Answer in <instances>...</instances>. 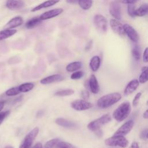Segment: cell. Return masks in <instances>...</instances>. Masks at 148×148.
Returning a JSON list of instances; mask_svg holds the SVG:
<instances>
[{"label":"cell","instance_id":"cell-1","mask_svg":"<svg viewBox=\"0 0 148 148\" xmlns=\"http://www.w3.org/2000/svg\"><path fill=\"white\" fill-rule=\"evenodd\" d=\"M121 98V95L119 92H112L105 95L98 99L97 106L102 109L108 108L119 102Z\"/></svg>","mask_w":148,"mask_h":148},{"label":"cell","instance_id":"cell-2","mask_svg":"<svg viewBox=\"0 0 148 148\" xmlns=\"http://www.w3.org/2000/svg\"><path fill=\"white\" fill-rule=\"evenodd\" d=\"M131 112V105L128 102L121 103L113 112V117L117 121L121 122L125 120Z\"/></svg>","mask_w":148,"mask_h":148},{"label":"cell","instance_id":"cell-3","mask_svg":"<svg viewBox=\"0 0 148 148\" xmlns=\"http://www.w3.org/2000/svg\"><path fill=\"white\" fill-rule=\"evenodd\" d=\"M106 145L109 146H119L125 148L128 145V140L123 135H113L105 140Z\"/></svg>","mask_w":148,"mask_h":148},{"label":"cell","instance_id":"cell-4","mask_svg":"<svg viewBox=\"0 0 148 148\" xmlns=\"http://www.w3.org/2000/svg\"><path fill=\"white\" fill-rule=\"evenodd\" d=\"M112 119V117L109 114H104L96 120L90 122L87 125V128L92 131H95L100 128V127L107 123H108Z\"/></svg>","mask_w":148,"mask_h":148},{"label":"cell","instance_id":"cell-5","mask_svg":"<svg viewBox=\"0 0 148 148\" xmlns=\"http://www.w3.org/2000/svg\"><path fill=\"white\" fill-rule=\"evenodd\" d=\"M39 132V128L35 127L29 132L23 140L19 148H31L34 140L36 138Z\"/></svg>","mask_w":148,"mask_h":148},{"label":"cell","instance_id":"cell-6","mask_svg":"<svg viewBox=\"0 0 148 148\" xmlns=\"http://www.w3.org/2000/svg\"><path fill=\"white\" fill-rule=\"evenodd\" d=\"M94 24L96 29L101 34H104L107 31V20L101 14H96L94 17Z\"/></svg>","mask_w":148,"mask_h":148},{"label":"cell","instance_id":"cell-7","mask_svg":"<svg viewBox=\"0 0 148 148\" xmlns=\"http://www.w3.org/2000/svg\"><path fill=\"white\" fill-rule=\"evenodd\" d=\"M71 106L76 110L82 111L92 108L93 105L84 99H77L73 101L71 103Z\"/></svg>","mask_w":148,"mask_h":148},{"label":"cell","instance_id":"cell-8","mask_svg":"<svg viewBox=\"0 0 148 148\" xmlns=\"http://www.w3.org/2000/svg\"><path fill=\"white\" fill-rule=\"evenodd\" d=\"M134 125V122L132 120H130L124 123L114 134V135L124 136L128 134L132 129Z\"/></svg>","mask_w":148,"mask_h":148},{"label":"cell","instance_id":"cell-9","mask_svg":"<svg viewBox=\"0 0 148 148\" xmlns=\"http://www.w3.org/2000/svg\"><path fill=\"white\" fill-rule=\"evenodd\" d=\"M109 10L110 14L115 19L120 20L121 18V7L117 0L110 2Z\"/></svg>","mask_w":148,"mask_h":148},{"label":"cell","instance_id":"cell-10","mask_svg":"<svg viewBox=\"0 0 148 148\" xmlns=\"http://www.w3.org/2000/svg\"><path fill=\"white\" fill-rule=\"evenodd\" d=\"M110 25L113 31V32L119 35L123 36L125 35V31L124 29L123 25L118 21V20L115 18H112L110 20Z\"/></svg>","mask_w":148,"mask_h":148},{"label":"cell","instance_id":"cell-11","mask_svg":"<svg viewBox=\"0 0 148 148\" xmlns=\"http://www.w3.org/2000/svg\"><path fill=\"white\" fill-rule=\"evenodd\" d=\"M125 33L128 37L134 42H137L139 40V35L136 30L130 25L125 24L123 25Z\"/></svg>","mask_w":148,"mask_h":148},{"label":"cell","instance_id":"cell-12","mask_svg":"<svg viewBox=\"0 0 148 148\" xmlns=\"http://www.w3.org/2000/svg\"><path fill=\"white\" fill-rule=\"evenodd\" d=\"M63 9L62 8H57L51 9L50 10L47 11L40 16V18L42 20H45L47 19H50L56 17L63 12Z\"/></svg>","mask_w":148,"mask_h":148},{"label":"cell","instance_id":"cell-13","mask_svg":"<svg viewBox=\"0 0 148 148\" xmlns=\"http://www.w3.org/2000/svg\"><path fill=\"white\" fill-rule=\"evenodd\" d=\"M64 76L60 74H54L48 76L40 80V83L42 84H49L64 80Z\"/></svg>","mask_w":148,"mask_h":148},{"label":"cell","instance_id":"cell-14","mask_svg":"<svg viewBox=\"0 0 148 148\" xmlns=\"http://www.w3.org/2000/svg\"><path fill=\"white\" fill-rule=\"evenodd\" d=\"M23 23V20L20 16H16L10 19L5 25V29H13L21 25Z\"/></svg>","mask_w":148,"mask_h":148},{"label":"cell","instance_id":"cell-15","mask_svg":"<svg viewBox=\"0 0 148 148\" xmlns=\"http://www.w3.org/2000/svg\"><path fill=\"white\" fill-rule=\"evenodd\" d=\"M139 84V82L137 79H133L131 80L128 83V84L127 85V86L124 89V95H128L129 94L134 92L138 87Z\"/></svg>","mask_w":148,"mask_h":148},{"label":"cell","instance_id":"cell-16","mask_svg":"<svg viewBox=\"0 0 148 148\" xmlns=\"http://www.w3.org/2000/svg\"><path fill=\"white\" fill-rule=\"evenodd\" d=\"M24 6L23 0H7L6 6L10 10H16L22 8Z\"/></svg>","mask_w":148,"mask_h":148},{"label":"cell","instance_id":"cell-17","mask_svg":"<svg viewBox=\"0 0 148 148\" xmlns=\"http://www.w3.org/2000/svg\"><path fill=\"white\" fill-rule=\"evenodd\" d=\"M89 89L93 94H97L99 91V86L94 75H91L88 80Z\"/></svg>","mask_w":148,"mask_h":148},{"label":"cell","instance_id":"cell-18","mask_svg":"<svg viewBox=\"0 0 148 148\" xmlns=\"http://www.w3.org/2000/svg\"><path fill=\"white\" fill-rule=\"evenodd\" d=\"M55 123L60 126L68 128H73L76 126V124L73 121L60 117L56 119Z\"/></svg>","mask_w":148,"mask_h":148},{"label":"cell","instance_id":"cell-19","mask_svg":"<svg viewBox=\"0 0 148 148\" xmlns=\"http://www.w3.org/2000/svg\"><path fill=\"white\" fill-rule=\"evenodd\" d=\"M59 1H60V0H47L46 1H45V2L40 3L39 5H37L35 8H32L31 11L32 12H34L38 11V10H40L43 8H47L50 7V6H53V5H56V3H57L58 2H59Z\"/></svg>","mask_w":148,"mask_h":148},{"label":"cell","instance_id":"cell-20","mask_svg":"<svg viewBox=\"0 0 148 148\" xmlns=\"http://www.w3.org/2000/svg\"><path fill=\"white\" fill-rule=\"evenodd\" d=\"M90 67L93 72H96L99 69L101 65V58L98 56H95L91 58L90 61Z\"/></svg>","mask_w":148,"mask_h":148},{"label":"cell","instance_id":"cell-21","mask_svg":"<svg viewBox=\"0 0 148 148\" xmlns=\"http://www.w3.org/2000/svg\"><path fill=\"white\" fill-rule=\"evenodd\" d=\"M17 32L14 29H5L0 31V41L9 38Z\"/></svg>","mask_w":148,"mask_h":148},{"label":"cell","instance_id":"cell-22","mask_svg":"<svg viewBox=\"0 0 148 148\" xmlns=\"http://www.w3.org/2000/svg\"><path fill=\"white\" fill-rule=\"evenodd\" d=\"M41 22H42V20L40 18V17H35L29 20L25 23V27L28 29H32L36 27L37 25H38L39 24L41 23Z\"/></svg>","mask_w":148,"mask_h":148},{"label":"cell","instance_id":"cell-23","mask_svg":"<svg viewBox=\"0 0 148 148\" xmlns=\"http://www.w3.org/2000/svg\"><path fill=\"white\" fill-rule=\"evenodd\" d=\"M82 64L80 61H74L69 63L66 66V70L69 72L76 71L77 70L81 68Z\"/></svg>","mask_w":148,"mask_h":148},{"label":"cell","instance_id":"cell-24","mask_svg":"<svg viewBox=\"0 0 148 148\" xmlns=\"http://www.w3.org/2000/svg\"><path fill=\"white\" fill-rule=\"evenodd\" d=\"M148 14V3L142 5L138 9L135 10V15L136 16L142 17Z\"/></svg>","mask_w":148,"mask_h":148},{"label":"cell","instance_id":"cell-25","mask_svg":"<svg viewBox=\"0 0 148 148\" xmlns=\"http://www.w3.org/2000/svg\"><path fill=\"white\" fill-rule=\"evenodd\" d=\"M141 70L142 72L139 77V82L143 84L148 81V66H143Z\"/></svg>","mask_w":148,"mask_h":148},{"label":"cell","instance_id":"cell-26","mask_svg":"<svg viewBox=\"0 0 148 148\" xmlns=\"http://www.w3.org/2000/svg\"><path fill=\"white\" fill-rule=\"evenodd\" d=\"M34 84L32 83H25L21 84L18 86L19 90L21 92H27L33 89Z\"/></svg>","mask_w":148,"mask_h":148},{"label":"cell","instance_id":"cell-27","mask_svg":"<svg viewBox=\"0 0 148 148\" xmlns=\"http://www.w3.org/2000/svg\"><path fill=\"white\" fill-rule=\"evenodd\" d=\"M74 93V90L72 89H64L61 90L57 91L54 93L55 96L59 97H65V96H69L72 95Z\"/></svg>","mask_w":148,"mask_h":148},{"label":"cell","instance_id":"cell-28","mask_svg":"<svg viewBox=\"0 0 148 148\" xmlns=\"http://www.w3.org/2000/svg\"><path fill=\"white\" fill-rule=\"evenodd\" d=\"M78 4L84 10L89 9L92 5V0H79Z\"/></svg>","mask_w":148,"mask_h":148},{"label":"cell","instance_id":"cell-29","mask_svg":"<svg viewBox=\"0 0 148 148\" xmlns=\"http://www.w3.org/2000/svg\"><path fill=\"white\" fill-rule=\"evenodd\" d=\"M60 140L58 138H54L47 141L44 145L43 148H55Z\"/></svg>","mask_w":148,"mask_h":148},{"label":"cell","instance_id":"cell-30","mask_svg":"<svg viewBox=\"0 0 148 148\" xmlns=\"http://www.w3.org/2000/svg\"><path fill=\"white\" fill-rule=\"evenodd\" d=\"M21 92L19 90L18 87H12L10 88L9 89H8L6 92L5 94L7 96H14L16 95H18V94H20Z\"/></svg>","mask_w":148,"mask_h":148},{"label":"cell","instance_id":"cell-31","mask_svg":"<svg viewBox=\"0 0 148 148\" xmlns=\"http://www.w3.org/2000/svg\"><path fill=\"white\" fill-rule=\"evenodd\" d=\"M131 53H132V55L133 57L135 58V60H136V61H138V60H139L140 59V54L139 48L138 46L136 45V46L132 49Z\"/></svg>","mask_w":148,"mask_h":148},{"label":"cell","instance_id":"cell-32","mask_svg":"<svg viewBox=\"0 0 148 148\" xmlns=\"http://www.w3.org/2000/svg\"><path fill=\"white\" fill-rule=\"evenodd\" d=\"M55 148H75L73 145L70 144L69 143L64 142V141H60L58 144L56 145Z\"/></svg>","mask_w":148,"mask_h":148},{"label":"cell","instance_id":"cell-33","mask_svg":"<svg viewBox=\"0 0 148 148\" xmlns=\"http://www.w3.org/2000/svg\"><path fill=\"white\" fill-rule=\"evenodd\" d=\"M84 72L83 71H76L73 72L71 75V79L73 80H77L82 78L84 76Z\"/></svg>","mask_w":148,"mask_h":148},{"label":"cell","instance_id":"cell-34","mask_svg":"<svg viewBox=\"0 0 148 148\" xmlns=\"http://www.w3.org/2000/svg\"><path fill=\"white\" fill-rule=\"evenodd\" d=\"M128 14L132 17H134L135 16V5L134 3H130L128 4Z\"/></svg>","mask_w":148,"mask_h":148},{"label":"cell","instance_id":"cell-35","mask_svg":"<svg viewBox=\"0 0 148 148\" xmlns=\"http://www.w3.org/2000/svg\"><path fill=\"white\" fill-rule=\"evenodd\" d=\"M141 95H142V93L141 92H138L136 95L135 96V97L134 98V99H133V101H132V105L133 106H137V105L138 104V102H139V101L140 99V98L141 97Z\"/></svg>","mask_w":148,"mask_h":148},{"label":"cell","instance_id":"cell-36","mask_svg":"<svg viewBox=\"0 0 148 148\" xmlns=\"http://www.w3.org/2000/svg\"><path fill=\"white\" fill-rule=\"evenodd\" d=\"M10 114V111L7 110L2 112H0V125L2 123L5 119Z\"/></svg>","mask_w":148,"mask_h":148},{"label":"cell","instance_id":"cell-37","mask_svg":"<svg viewBox=\"0 0 148 148\" xmlns=\"http://www.w3.org/2000/svg\"><path fill=\"white\" fill-rule=\"evenodd\" d=\"M81 97L84 100L88 99L90 97V93H89L88 91L86 90H82L81 91Z\"/></svg>","mask_w":148,"mask_h":148},{"label":"cell","instance_id":"cell-38","mask_svg":"<svg viewBox=\"0 0 148 148\" xmlns=\"http://www.w3.org/2000/svg\"><path fill=\"white\" fill-rule=\"evenodd\" d=\"M143 61L145 62H148V47H146L143 52Z\"/></svg>","mask_w":148,"mask_h":148},{"label":"cell","instance_id":"cell-39","mask_svg":"<svg viewBox=\"0 0 148 148\" xmlns=\"http://www.w3.org/2000/svg\"><path fill=\"white\" fill-rule=\"evenodd\" d=\"M119 2H121L123 3L126 4H130V3H134L138 0H117Z\"/></svg>","mask_w":148,"mask_h":148},{"label":"cell","instance_id":"cell-40","mask_svg":"<svg viewBox=\"0 0 148 148\" xmlns=\"http://www.w3.org/2000/svg\"><path fill=\"white\" fill-rule=\"evenodd\" d=\"M148 132V130H143L141 134H140V138L142 139H145V138H146V134Z\"/></svg>","mask_w":148,"mask_h":148},{"label":"cell","instance_id":"cell-41","mask_svg":"<svg viewBox=\"0 0 148 148\" xmlns=\"http://www.w3.org/2000/svg\"><path fill=\"white\" fill-rule=\"evenodd\" d=\"M129 148H139V145H138V143L137 142H133L131 143V145H130Z\"/></svg>","mask_w":148,"mask_h":148},{"label":"cell","instance_id":"cell-42","mask_svg":"<svg viewBox=\"0 0 148 148\" xmlns=\"http://www.w3.org/2000/svg\"><path fill=\"white\" fill-rule=\"evenodd\" d=\"M94 132L96 134V135L98 136V137H101L102 136V131L101 130L100 128L97 130H96V131H95Z\"/></svg>","mask_w":148,"mask_h":148},{"label":"cell","instance_id":"cell-43","mask_svg":"<svg viewBox=\"0 0 148 148\" xmlns=\"http://www.w3.org/2000/svg\"><path fill=\"white\" fill-rule=\"evenodd\" d=\"M32 148H43V145L40 142H38L35 143Z\"/></svg>","mask_w":148,"mask_h":148},{"label":"cell","instance_id":"cell-44","mask_svg":"<svg viewBox=\"0 0 148 148\" xmlns=\"http://www.w3.org/2000/svg\"><path fill=\"white\" fill-rule=\"evenodd\" d=\"M79 0H66V2L68 3H71V4H75V3H78Z\"/></svg>","mask_w":148,"mask_h":148},{"label":"cell","instance_id":"cell-45","mask_svg":"<svg viewBox=\"0 0 148 148\" xmlns=\"http://www.w3.org/2000/svg\"><path fill=\"white\" fill-rule=\"evenodd\" d=\"M5 104V101H0V112L2 110V109L3 108Z\"/></svg>","mask_w":148,"mask_h":148},{"label":"cell","instance_id":"cell-46","mask_svg":"<svg viewBox=\"0 0 148 148\" xmlns=\"http://www.w3.org/2000/svg\"><path fill=\"white\" fill-rule=\"evenodd\" d=\"M143 117L144 119H148V109L146 110L144 112V113H143Z\"/></svg>","mask_w":148,"mask_h":148},{"label":"cell","instance_id":"cell-47","mask_svg":"<svg viewBox=\"0 0 148 148\" xmlns=\"http://www.w3.org/2000/svg\"><path fill=\"white\" fill-rule=\"evenodd\" d=\"M91 45H92V42L90 41V42L88 43V45H87V46H86V50H88V49H90V47H91Z\"/></svg>","mask_w":148,"mask_h":148},{"label":"cell","instance_id":"cell-48","mask_svg":"<svg viewBox=\"0 0 148 148\" xmlns=\"http://www.w3.org/2000/svg\"><path fill=\"white\" fill-rule=\"evenodd\" d=\"M4 148H13V147L12 146H6Z\"/></svg>","mask_w":148,"mask_h":148},{"label":"cell","instance_id":"cell-49","mask_svg":"<svg viewBox=\"0 0 148 148\" xmlns=\"http://www.w3.org/2000/svg\"><path fill=\"white\" fill-rule=\"evenodd\" d=\"M146 138L148 139V132H147V134H146Z\"/></svg>","mask_w":148,"mask_h":148},{"label":"cell","instance_id":"cell-50","mask_svg":"<svg viewBox=\"0 0 148 148\" xmlns=\"http://www.w3.org/2000/svg\"><path fill=\"white\" fill-rule=\"evenodd\" d=\"M146 103H147V105H148V101H147V102H146Z\"/></svg>","mask_w":148,"mask_h":148},{"label":"cell","instance_id":"cell-51","mask_svg":"<svg viewBox=\"0 0 148 148\" xmlns=\"http://www.w3.org/2000/svg\"></svg>","mask_w":148,"mask_h":148}]
</instances>
